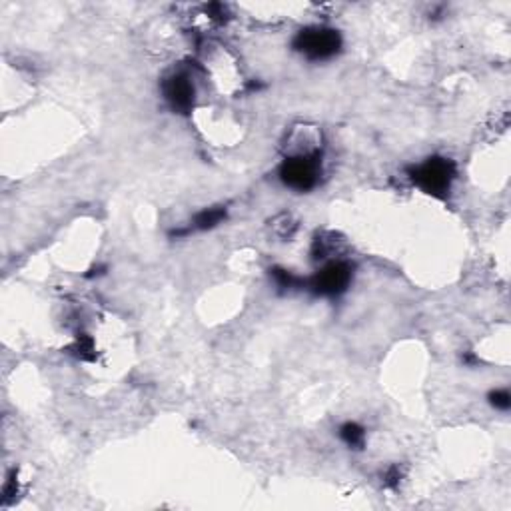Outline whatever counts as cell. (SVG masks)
<instances>
[{
	"label": "cell",
	"instance_id": "6da1fadb",
	"mask_svg": "<svg viewBox=\"0 0 511 511\" xmlns=\"http://www.w3.org/2000/svg\"><path fill=\"white\" fill-rule=\"evenodd\" d=\"M409 178L426 194L442 198L452 190V182L455 178V164L450 158L433 156V158H428L426 162L409 168Z\"/></svg>",
	"mask_w": 511,
	"mask_h": 511
},
{
	"label": "cell",
	"instance_id": "7a4b0ae2",
	"mask_svg": "<svg viewBox=\"0 0 511 511\" xmlns=\"http://www.w3.org/2000/svg\"><path fill=\"white\" fill-rule=\"evenodd\" d=\"M294 48L308 60L334 59L342 48V36L334 28L310 26L300 30L294 38Z\"/></svg>",
	"mask_w": 511,
	"mask_h": 511
},
{
	"label": "cell",
	"instance_id": "3957f363",
	"mask_svg": "<svg viewBox=\"0 0 511 511\" xmlns=\"http://www.w3.org/2000/svg\"><path fill=\"white\" fill-rule=\"evenodd\" d=\"M279 180L284 186L296 192H308L315 188L322 174V160L320 154H298L286 158L279 166Z\"/></svg>",
	"mask_w": 511,
	"mask_h": 511
},
{
	"label": "cell",
	"instance_id": "277c9868",
	"mask_svg": "<svg viewBox=\"0 0 511 511\" xmlns=\"http://www.w3.org/2000/svg\"><path fill=\"white\" fill-rule=\"evenodd\" d=\"M354 276V267L349 266L348 262H330L325 264L318 274H314L312 278L308 279V288L314 291L315 296H322V298H336L339 294L348 290L349 282Z\"/></svg>",
	"mask_w": 511,
	"mask_h": 511
},
{
	"label": "cell",
	"instance_id": "5b68a950",
	"mask_svg": "<svg viewBox=\"0 0 511 511\" xmlns=\"http://www.w3.org/2000/svg\"><path fill=\"white\" fill-rule=\"evenodd\" d=\"M162 92L168 106L178 114H186L192 110V106H194V84L184 72H176L172 76H168L162 84Z\"/></svg>",
	"mask_w": 511,
	"mask_h": 511
},
{
	"label": "cell",
	"instance_id": "8992f818",
	"mask_svg": "<svg viewBox=\"0 0 511 511\" xmlns=\"http://www.w3.org/2000/svg\"><path fill=\"white\" fill-rule=\"evenodd\" d=\"M224 220H226V208L224 206H212V208L198 212L194 220H192V228L200 230V232H206V230L216 228Z\"/></svg>",
	"mask_w": 511,
	"mask_h": 511
},
{
	"label": "cell",
	"instance_id": "52a82bcc",
	"mask_svg": "<svg viewBox=\"0 0 511 511\" xmlns=\"http://www.w3.org/2000/svg\"><path fill=\"white\" fill-rule=\"evenodd\" d=\"M339 438H342V442L349 447H354V450H361L366 445V430L356 421H346L339 428Z\"/></svg>",
	"mask_w": 511,
	"mask_h": 511
},
{
	"label": "cell",
	"instance_id": "ba28073f",
	"mask_svg": "<svg viewBox=\"0 0 511 511\" xmlns=\"http://www.w3.org/2000/svg\"><path fill=\"white\" fill-rule=\"evenodd\" d=\"M270 272H272V278H274V282L278 284L279 288L291 290V288L306 286V279L298 278L296 274H291L290 270H284V267H272Z\"/></svg>",
	"mask_w": 511,
	"mask_h": 511
},
{
	"label": "cell",
	"instance_id": "9c48e42d",
	"mask_svg": "<svg viewBox=\"0 0 511 511\" xmlns=\"http://www.w3.org/2000/svg\"><path fill=\"white\" fill-rule=\"evenodd\" d=\"M72 349L80 360H94V342L88 336H78Z\"/></svg>",
	"mask_w": 511,
	"mask_h": 511
},
{
	"label": "cell",
	"instance_id": "30bf717a",
	"mask_svg": "<svg viewBox=\"0 0 511 511\" xmlns=\"http://www.w3.org/2000/svg\"><path fill=\"white\" fill-rule=\"evenodd\" d=\"M489 404L495 407V409H501V411H507L511 407V395L507 390H495L489 394Z\"/></svg>",
	"mask_w": 511,
	"mask_h": 511
},
{
	"label": "cell",
	"instance_id": "8fae6325",
	"mask_svg": "<svg viewBox=\"0 0 511 511\" xmlns=\"http://www.w3.org/2000/svg\"><path fill=\"white\" fill-rule=\"evenodd\" d=\"M399 467H392V469H387V474H385V486H397V481H399Z\"/></svg>",
	"mask_w": 511,
	"mask_h": 511
}]
</instances>
